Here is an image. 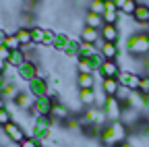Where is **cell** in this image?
<instances>
[{
    "instance_id": "33",
    "label": "cell",
    "mask_w": 149,
    "mask_h": 147,
    "mask_svg": "<svg viewBox=\"0 0 149 147\" xmlns=\"http://www.w3.org/2000/svg\"><path fill=\"white\" fill-rule=\"evenodd\" d=\"M0 58H2V60H8L10 58V50L6 46H0Z\"/></svg>"
},
{
    "instance_id": "35",
    "label": "cell",
    "mask_w": 149,
    "mask_h": 147,
    "mask_svg": "<svg viewBox=\"0 0 149 147\" xmlns=\"http://www.w3.org/2000/svg\"><path fill=\"white\" fill-rule=\"evenodd\" d=\"M6 68H8V62L0 58V72H6Z\"/></svg>"
},
{
    "instance_id": "26",
    "label": "cell",
    "mask_w": 149,
    "mask_h": 147,
    "mask_svg": "<svg viewBox=\"0 0 149 147\" xmlns=\"http://www.w3.org/2000/svg\"><path fill=\"white\" fill-rule=\"evenodd\" d=\"M89 13L104 15L106 13V0H89Z\"/></svg>"
},
{
    "instance_id": "15",
    "label": "cell",
    "mask_w": 149,
    "mask_h": 147,
    "mask_svg": "<svg viewBox=\"0 0 149 147\" xmlns=\"http://www.w3.org/2000/svg\"><path fill=\"white\" fill-rule=\"evenodd\" d=\"M27 60H29V58H27L25 50H15V52H10V58H8L6 62H8V66H10V68H15V70H17V68H21Z\"/></svg>"
},
{
    "instance_id": "23",
    "label": "cell",
    "mask_w": 149,
    "mask_h": 147,
    "mask_svg": "<svg viewBox=\"0 0 149 147\" xmlns=\"http://www.w3.org/2000/svg\"><path fill=\"white\" fill-rule=\"evenodd\" d=\"M120 10H106L102 15V19H104V25H118L120 23Z\"/></svg>"
},
{
    "instance_id": "6",
    "label": "cell",
    "mask_w": 149,
    "mask_h": 147,
    "mask_svg": "<svg viewBox=\"0 0 149 147\" xmlns=\"http://www.w3.org/2000/svg\"><path fill=\"white\" fill-rule=\"evenodd\" d=\"M15 75H17L19 79H23L25 83L33 81L35 77H42V75H40V68H37V64H35L33 60H27L21 68H17V70H15Z\"/></svg>"
},
{
    "instance_id": "5",
    "label": "cell",
    "mask_w": 149,
    "mask_h": 147,
    "mask_svg": "<svg viewBox=\"0 0 149 147\" xmlns=\"http://www.w3.org/2000/svg\"><path fill=\"white\" fill-rule=\"evenodd\" d=\"M104 112L108 116L110 122H116V120H122V112H124V106L116 100V98H108L106 106H104Z\"/></svg>"
},
{
    "instance_id": "10",
    "label": "cell",
    "mask_w": 149,
    "mask_h": 147,
    "mask_svg": "<svg viewBox=\"0 0 149 147\" xmlns=\"http://www.w3.org/2000/svg\"><path fill=\"white\" fill-rule=\"evenodd\" d=\"M79 40L83 42V44H91V46H97L100 42H102V33H100V29H93V27H83L81 29V35H79Z\"/></svg>"
},
{
    "instance_id": "38",
    "label": "cell",
    "mask_w": 149,
    "mask_h": 147,
    "mask_svg": "<svg viewBox=\"0 0 149 147\" xmlns=\"http://www.w3.org/2000/svg\"><path fill=\"white\" fill-rule=\"evenodd\" d=\"M6 104H8V102H6L2 95H0V110H2V108H6Z\"/></svg>"
},
{
    "instance_id": "27",
    "label": "cell",
    "mask_w": 149,
    "mask_h": 147,
    "mask_svg": "<svg viewBox=\"0 0 149 147\" xmlns=\"http://www.w3.org/2000/svg\"><path fill=\"white\" fill-rule=\"evenodd\" d=\"M116 79H118L120 87H126L128 89V83H130V79H133V70H120V75Z\"/></svg>"
},
{
    "instance_id": "39",
    "label": "cell",
    "mask_w": 149,
    "mask_h": 147,
    "mask_svg": "<svg viewBox=\"0 0 149 147\" xmlns=\"http://www.w3.org/2000/svg\"><path fill=\"white\" fill-rule=\"evenodd\" d=\"M116 147H133V145H130V143H128V141H124V143H118V145H116Z\"/></svg>"
},
{
    "instance_id": "2",
    "label": "cell",
    "mask_w": 149,
    "mask_h": 147,
    "mask_svg": "<svg viewBox=\"0 0 149 147\" xmlns=\"http://www.w3.org/2000/svg\"><path fill=\"white\" fill-rule=\"evenodd\" d=\"M126 50L133 56H145L149 54V33H133L126 38Z\"/></svg>"
},
{
    "instance_id": "24",
    "label": "cell",
    "mask_w": 149,
    "mask_h": 147,
    "mask_svg": "<svg viewBox=\"0 0 149 147\" xmlns=\"http://www.w3.org/2000/svg\"><path fill=\"white\" fill-rule=\"evenodd\" d=\"M31 40L35 46H44L46 42V29L44 27H31Z\"/></svg>"
},
{
    "instance_id": "21",
    "label": "cell",
    "mask_w": 149,
    "mask_h": 147,
    "mask_svg": "<svg viewBox=\"0 0 149 147\" xmlns=\"http://www.w3.org/2000/svg\"><path fill=\"white\" fill-rule=\"evenodd\" d=\"M93 85H95V77L93 75H85V72L77 75V87L79 89H93Z\"/></svg>"
},
{
    "instance_id": "12",
    "label": "cell",
    "mask_w": 149,
    "mask_h": 147,
    "mask_svg": "<svg viewBox=\"0 0 149 147\" xmlns=\"http://www.w3.org/2000/svg\"><path fill=\"white\" fill-rule=\"evenodd\" d=\"M100 33H102V40L104 42H110V44H118V40H120L118 25H104L100 29Z\"/></svg>"
},
{
    "instance_id": "40",
    "label": "cell",
    "mask_w": 149,
    "mask_h": 147,
    "mask_svg": "<svg viewBox=\"0 0 149 147\" xmlns=\"http://www.w3.org/2000/svg\"><path fill=\"white\" fill-rule=\"evenodd\" d=\"M145 70H147V77H149V62L145 64Z\"/></svg>"
},
{
    "instance_id": "11",
    "label": "cell",
    "mask_w": 149,
    "mask_h": 147,
    "mask_svg": "<svg viewBox=\"0 0 149 147\" xmlns=\"http://www.w3.org/2000/svg\"><path fill=\"white\" fill-rule=\"evenodd\" d=\"M120 64L118 60H104V64L100 66V72L104 75V79H116L120 75Z\"/></svg>"
},
{
    "instance_id": "16",
    "label": "cell",
    "mask_w": 149,
    "mask_h": 147,
    "mask_svg": "<svg viewBox=\"0 0 149 147\" xmlns=\"http://www.w3.org/2000/svg\"><path fill=\"white\" fill-rule=\"evenodd\" d=\"M19 95V89H17V83L10 79V77H6V81H4V85H2V98L6 100V102H13L15 98Z\"/></svg>"
},
{
    "instance_id": "1",
    "label": "cell",
    "mask_w": 149,
    "mask_h": 147,
    "mask_svg": "<svg viewBox=\"0 0 149 147\" xmlns=\"http://www.w3.org/2000/svg\"><path fill=\"white\" fill-rule=\"evenodd\" d=\"M126 137H128V126L122 120L108 122L100 133V141L104 143V147H116L118 143H124Z\"/></svg>"
},
{
    "instance_id": "32",
    "label": "cell",
    "mask_w": 149,
    "mask_h": 147,
    "mask_svg": "<svg viewBox=\"0 0 149 147\" xmlns=\"http://www.w3.org/2000/svg\"><path fill=\"white\" fill-rule=\"evenodd\" d=\"M139 93L149 95V77H147V75H143V81H141V87H139Z\"/></svg>"
},
{
    "instance_id": "30",
    "label": "cell",
    "mask_w": 149,
    "mask_h": 147,
    "mask_svg": "<svg viewBox=\"0 0 149 147\" xmlns=\"http://www.w3.org/2000/svg\"><path fill=\"white\" fill-rule=\"evenodd\" d=\"M56 40H58V33L56 31H52V29H46V42H44V46H56Z\"/></svg>"
},
{
    "instance_id": "22",
    "label": "cell",
    "mask_w": 149,
    "mask_h": 147,
    "mask_svg": "<svg viewBox=\"0 0 149 147\" xmlns=\"http://www.w3.org/2000/svg\"><path fill=\"white\" fill-rule=\"evenodd\" d=\"M85 25H87V27H93V29H102V27H104V19H102V15L87 13V15H85Z\"/></svg>"
},
{
    "instance_id": "34",
    "label": "cell",
    "mask_w": 149,
    "mask_h": 147,
    "mask_svg": "<svg viewBox=\"0 0 149 147\" xmlns=\"http://www.w3.org/2000/svg\"><path fill=\"white\" fill-rule=\"evenodd\" d=\"M106 10H118L116 4H114V0H106Z\"/></svg>"
},
{
    "instance_id": "28",
    "label": "cell",
    "mask_w": 149,
    "mask_h": 147,
    "mask_svg": "<svg viewBox=\"0 0 149 147\" xmlns=\"http://www.w3.org/2000/svg\"><path fill=\"white\" fill-rule=\"evenodd\" d=\"M137 0H126V4H124V8L120 10L122 15H126V17H133V13H135V8H137Z\"/></svg>"
},
{
    "instance_id": "8",
    "label": "cell",
    "mask_w": 149,
    "mask_h": 147,
    "mask_svg": "<svg viewBox=\"0 0 149 147\" xmlns=\"http://www.w3.org/2000/svg\"><path fill=\"white\" fill-rule=\"evenodd\" d=\"M52 106H54V100H52L50 95H46V98H37L35 104H33V112H35V116H50Z\"/></svg>"
},
{
    "instance_id": "31",
    "label": "cell",
    "mask_w": 149,
    "mask_h": 147,
    "mask_svg": "<svg viewBox=\"0 0 149 147\" xmlns=\"http://www.w3.org/2000/svg\"><path fill=\"white\" fill-rule=\"evenodd\" d=\"M19 147H42V145H40V141H37V139L27 137V139H23L21 143H19Z\"/></svg>"
},
{
    "instance_id": "19",
    "label": "cell",
    "mask_w": 149,
    "mask_h": 147,
    "mask_svg": "<svg viewBox=\"0 0 149 147\" xmlns=\"http://www.w3.org/2000/svg\"><path fill=\"white\" fill-rule=\"evenodd\" d=\"M15 35L19 38V42H21L23 48H27V46L33 44V40H31V27H17L15 29Z\"/></svg>"
},
{
    "instance_id": "13",
    "label": "cell",
    "mask_w": 149,
    "mask_h": 147,
    "mask_svg": "<svg viewBox=\"0 0 149 147\" xmlns=\"http://www.w3.org/2000/svg\"><path fill=\"white\" fill-rule=\"evenodd\" d=\"M133 21L139 25H149V4H143V2L137 4V8L133 13Z\"/></svg>"
},
{
    "instance_id": "18",
    "label": "cell",
    "mask_w": 149,
    "mask_h": 147,
    "mask_svg": "<svg viewBox=\"0 0 149 147\" xmlns=\"http://www.w3.org/2000/svg\"><path fill=\"white\" fill-rule=\"evenodd\" d=\"M118 89H120L118 79H104V81H102V91H104L108 98H116Z\"/></svg>"
},
{
    "instance_id": "3",
    "label": "cell",
    "mask_w": 149,
    "mask_h": 147,
    "mask_svg": "<svg viewBox=\"0 0 149 147\" xmlns=\"http://www.w3.org/2000/svg\"><path fill=\"white\" fill-rule=\"evenodd\" d=\"M27 91L37 100V98H46V95H50L52 98V91H50V83H48V79L46 77H35L33 81H29L27 83Z\"/></svg>"
},
{
    "instance_id": "25",
    "label": "cell",
    "mask_w": 149,
    "mask_h": 147,
    "mask_svg": "<svg viewBox=\"0 0 149 147\" xmlns=\"http://www.w3.org/2000/svg\"><path fill=\"white\" fill-rule=\"evenodd\" d=\"M4 46H6L10 52H15V50H21V48H23V46H21V42H19V38H17L15 33H8V35H6Z\"/></svg>"
},
{
    "instance_id": "29",
    "label": "cell",
    "mask_w": 149,
    "mask_h": 147,
    "mask_svg": "<svg viewBox=\"0 0 149 147\" xmlns=\"http://www.w3.org/2000/svg\"><path fill=\"white\" fill-rule=\"evenodd\" d=\"M8 122H13V114L8 108H2L0 110V126H6Z\"/></svg>"
},
{
    "instance_id": "41",
    "label": "cell",
    "mask_w": 149,
    "mask_h": 147,
    "mask_svg": "<svg viewBox=\"0 0 149 147\" xmlns=\"http://www.w3.org/2000/svg\"><path fill=\"white\" fill-rule=\"evenodd\" d=\"M0 95H2V85H0Z\"/></svg>"
},
{
    "instance_id": "36",
    "label": "cell",
    "mask_w": 149,
    "mask_h": 147,
    "mask_svg": "<svg viewBox=\"0 0 149 147\" xmlns=\"http://www.w3.org/2000/svg\"><path fill=\"white\" fill-rule=\"evenodd\" d=\"M114 4H116V8H118V10H122V8H124V4H126V0H114Z\"/></svg>"
},
{
    "instance_id": "20",
    "label": "cell",
    "mask_w": 149,
    "mask_h": 147,
    "mask_svg": "<svg viewBox=\"0 0 149 147\" xmlns=\"http://www.w3.org/2000/svg\"><path fill=\"white\" fill-rule=\"evenodd\" d=\"M79 104L87 106V108L95 106V93H93V89H79Z\"/></svg>"
},
{
    "instance_id": "14",
    "label": "cell",
    "mask_w": 149,
    "mask_h": 147,
    "mask_svg": "<svg viewBox=\"0 0 149 147\" xmlns=\"http://www.w3.org/2000/svg\"><path fill=\"white\" fill-rule=\"evenodd\" d=\"M68 112H70V110H68L64 104H60V102H54V106H52V112H50V118H52V120H64V122H66V120L70 118V114H68Z\"/></svg>"
},
{
    "instance_id": "9",
    "label": "cell",
    "mask_w": 149,
    "mask_h": 147,
    "mask_svg": "<svg viewBox=\"0 0 149 147\" xmlns=\"http://www.w3.org/2000/svg\"><path fill=\"white\" fill-rule=\"evenodd\" d=\"M13 104L23 110V112H29V110H33V104H35V98L29 93V91H19V95L13 100Z\"/></svg>"
},
{
    "instance_id": "4",
    "label": "cell",
    "mask_w": 149,
    "mask_h": 147,
    "mask_svg": "<svg viewBox=\"0 0 149 147\" xmlns=\"http://www.w3.org/2000/svg\"><path fill=\"white\" fill-rule=\"evenodd\" d=\"M2 131H4V135L8 137V141H10V143H17V145L21 143L23 139L29 137V135L25 133V126H23V124H19V122H15V120L8 122L6 126H2Z\"/></svg>"
},
{
    "instance_id": "17",
    "label": "cell",
    "mask_w": 149,
    "mask_h": 147,
    "mask_svg": "<svg viewBox=\"0 0 149 147\" xmlns=\"http://www.w3.org/2000/svg\"><path fill=\"white\" fill-rule=\"evenodd\" d=\"M81 46H83V42L81 40H68V44H66V48H64V54L68 58H74L77 60L79 56H81Z\"/></svg>"
},
{
    "instance_id": "7",
    "label": "cell",
    "mask_w": 149,
    "mask_h": 147,
    "mask_svg": "<svg viewBox=\"0 0 149 147\" xmlns=\"http://www.w3.org/2000/svg\"><path fill=\"white\" fill-rule=\"evenodd\" d=\"M97 50H100V54L104 56V60H118V56H120V48H118V44H110V42H100L97 44Z\"/></svg>"
},
{
    "instance_id": "37",
    "label": "cell",
    "mask_w": 149,
    "mask_h": 147,
    "mask_svg": "<svg viewBox=\"0 0 149 147\" xmlns=\"http://www.w3.org/2000/svg\"><path fill=\"white\" fill-rule=\"evenodd\" d=\"M6 35H8V33H6L4 29H0V46H4V40H6Z\"/></svg>"
}]
</instances>
